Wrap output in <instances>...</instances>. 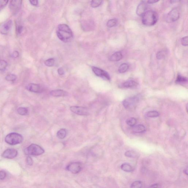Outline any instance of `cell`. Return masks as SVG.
Returning a JSON list of instances; mask_svg holds the SVG:
<instances>
[{"label": "cell", "instance_id": "ee69618b", "mask_svg": "<svg viewBox=\"0 0 188 188\" xmlns=\"http://www.w3.org/2000/svg\"><path fill=\"white\" fill-rule=\"evenodd\" d=\"M184 172L185 173V174L187 175L188 174V169L187 168V169H185L184 171Z\"/></svg>", "mask_w": 188, "mask_h": 188}, {"label": "cell", "instance_id": "ac0fdd59", "mask_svg": "<svg viewBox=\"0 0 188 188\" xmlns=\"http://www.w3.org/2000/svg\"><path fill=\"white\" fill-rule=\"evenodd\" d=\"M133 131L135 133H142L146 131V128L143 125H138L134 126Z\"/></svg>", "mask_w": 188, "mask_h": 188}, {"label": "cell", "instance_id": "2e32d148", "mask_svg": "<svg viewBox=\"0 0 188 188\" xmlns=\"http://www.w3.org/2000/svg\"><path fill=\"white\" fill-rule=\"evenodd\" d=\"M123 57V55L121 52L115 53L110 58V61L112 62H118L121 60Z\"/></svg>", "mask_w": 188, "mask_h": 188}, {"label": "cell", "instance_id": "603a6c76", "mask_svg": "<svg viewBox=\"0 0 188 188\" xmlns=\"http://www.w3.org/2000/svg\"><path fill=\"white\" fill-rule=\"evenodd\" d=\"M187 82V79L186 77L182 76L180 74L177 75L176 80V82L177 83H186Z\"/></svg>", "mask_w": 188, "mask_h": 188}, {"label": "cell", "instance_id": "74e56055", "mask_svg": "<svg viewBox=\"0 0 188 188\" xmlns=\"http://www.w3.org/2000/svg\"><path fill=\"white\" fill-rule=\"evenodd\" d=\"M23 30V27L22 26L20 25L18 26L16 29L17 31V33L18 35L20 34L22 32Z\"/></svg>", "mask_w": 188, "mask_h": 188}, {"label": "cell", "instance_id": "7402d4cb", "mask_svg": "<svg viewBox=\"0 0 188 188\" xmlns=\"http://www.w3.org/2000/svg\"><path fill=\"white\" fill-rule=\"evenodd\" d=\"M129 68L128 64L126 63H123L118 68V72L120 73H124L128 71Z\"/></svg>", "mask_w": 188, "mask_h": 188}, {"label": "cell", "instance_id": "d590c367", "mask_svg": "<svg viewBox=\"0 0 188 188\" xmlns=\"http://www.w3.org/2000/svg\"><path fill=\"white\" fill-rule=\"evenodd\" d=\"M6 171L4 170L0 171V180H3L6 178Z\"/></svg>", "mask_w": 188, "mask_h": 188}, {"label": "cell", "instance_id": "4dcf8cb0", "mask_svg": "<svg viewBox=\"0 0 188 188\" xmlns=\"http://www.w3.org/2000/svg\"><path fill=\"white\" fill-rule=\"evenodd\" d=\"M5 79L8 81H14L17 79V76L14 74H9L6 76Z\"/></svg>", "mask_w": 188, "mask_h": 188}, {"label": "cell", "instance_id": "3957f363", "mask_svg": "<svg viewBox=\"0 0 188 188\" xmlns=\"http://www.w3.org/2000/svg\"><path fill=\"white\" fill-rule=\"evenodd\" d=\"M24 152L28 156H38L44 154V150L39 145L32 144L25 148Z\"/></svg>", "mask_w": 188, "mask_h": 188}, {"label": "cell", "instance_id": "d6a6232c", "mask_svg": "<svg viewBox=\"0 0 188 188\" xmlns=\"http://www.w3.org/2000/svg\"><path fill=\"white\" fill-rule=\"evenodd\" d=\"M8 66L7 62L5 61L0 60V71H4Z\"/></svg>", "mask_w": 188, "mask_h": 188}, {"label": "cell", "instance_id": "b9f144b4", "mask_svg": "<svg viewBox=\"0 0 188 188\" xmlns=\"http://www.w3.org/2000/svg\"><path fill=\"white\" fill-rule=\"evenodd\" d=\"M19 55V53L17 51H14L11 54V56L13 58H17Z\"/></svg>", "mask_w": 188, "mask_h": 188}, {"label": "cell", "instance_id": "6da1fadb", "mask_svg": "<svg viewBox=\"0 0 188 188\" xmlns=\"http://www.w3.org/2000/svg\"><path fill=\"white\" fill-rule=\"evenodd\" d=\"M57 34L60 40L65 42H68L73 37L72 31L65 24H60L58 26Z\"/></svg>", "mask_w": 188, "mask_h": 188}, {"label": "cell", "instance_id": "52a82bcc", "mask_svg": "<svg viewBox=\"0 0 188 188\" xmlns=\"http://www.w3.org/2000/svg\"><path fill=\"white\" fill-rule=\"evenodd\" d=\"M71 111L74 113L82 116H87L89 114L88 108L86 107L82 106H73L70 108Z\"/></svg>", "mask_w": 188, "mask_h": 188}, {"label": "cell", "instance_id": "4316f807", "mask_svg": "<svg viewBox=\"0 0 188 188\" xmlns=\"http://www.w3.org/2000/svg\"><path fill=\"white\" fill-rule=\"evenodd\" d=\"M137 120L134 118H131L126 121V123L130 126H134L136 124Z\"/></svg>", "mask_w": 188, "mask_h": 188}, {"label": "cell", "instance_id": "1f68e13d", "mask_svg": "<svg viewBox=\"0 0 188 188\" xmlns=\"http://www.w3.org/2000/svg\"><path fill=\"white\" fill-rule=\"evenodd\" d=\"M54 59L53 58H50L46 60L44 62V64L47 67H52L54 63Z\"/></svg>", "mask_w": 188, "mask_h": 188}, {"label": "cell", "instance_id": "9a60e30c", "mask_svg": "<svg viewBox=\"0 0 188 188\" xmlns=\"http://www.w3.org/2000/svg\"><path fill=\"white\" fill-rule=\"evenodd\" d=\"M50 95L53 97H63L68 95V93L63 90L57 89L51 91Z\"/></svg>", "mask_w": 188, "mask_h": 188}, {"label": "cell", "instance_id": "d4e9b609", "mask_svg": "<svg viewBox=\"0 0 188 188\" xmlns=\"http://www.w3.org/2000/svg\"><path fill=\"white\" fill-rule=\"evenodd\" d=\"M118 20L116 19L110 20L107 22V26L109 28H112L116 26L117 24Z\"/></svg>", "mask_w": 188, "mask_h": 188}, {"label": "cell", "instance_id": "e0dca14e", "mask_svg": "<svg viewBox=\"0 0 188 188\" xmlns=\"http://www.w3.org/2000/svg\"><path fill=\"white\" fill-rule=\"evenodd\" d=\"M137 82L133 80H129L124 82L122 84V86L124 88H133L138 85Z\"/></svg>", "mask_w": 188, "mask_h": 188}, {"label": "cell", "instance_id": "f546056e", "mask_svg": "<svg viewBox=\"0 0 188 188\" xmlns=\"http://www.w3.org/2000/svg\"><path fill=\"white\" fill-rule=\"evenodd\" d=\"M102 1L99 0H94L92 1L91 2V6L92 7L95 8L99 7L101 5L102 3Z\"/></svg>", "mask_w": 188, "mask_h": 188}, {"label": "cell", "instance_id": "8d00e7d4", "mask_svg": "<svg viewBox=\"0 0 188 188\" xmlns=\"http://www.w3.org/2000/svg\"><path fill=\"white\" fill-rule=\"evenodd\" d=\"M26 162H27V164L29 165H32L33 164V161L32 158L30 156H28L27 159H26Z\"/></svg>", "mask_w": 188, "mask_h": 188}, {"label": "cell", "instance_id": "7c38bea8", "mask_svg": "<svg viewBox=\"0 0 188 188\" xmlns=\"http://www.w3.org/2000/svg\"><path fill=\"white\" fill-rule=\"evenodd\" d=\"M147 4L146 2L142 1L138 4L137 8L136 13L138 16H142L145 12H146L147 9Z\"/></svg>", "mask_w": 188, "mask_h": 188}, {"label": "cell", "instance_id": "8992f818", "mask_svg": "<svg viewBox=\"0 0 188 188\" xmlns=\"http://www.w3.org/2000/svg\"><path fill=\"white\" fill-rule=\"evenodd\" d=\"M67 170L74 174H78L82 169V165L80 162L70 163L66 167Z\"/></svg>", "mask_w": 188, "mask_h": 188}, {"label": "cell", "instance_id": "ffe728a7", "mask_svg": "<svg viewBox=\"0 0 188 188\" xmlns=\"http://www.w3.org/2000/svg\"><path fill=\"white\" fill-rule=\"evenodd\" d=\"M125 156L130 158H136L139 156L138 153L136 152L133 150H129L125 153Z\"/></svg>", "mask_w": 188, "mask_h": 188}, {"label": "cell", "instance_id": "f1b7e54d", "mask_svg": "<svg viewBox=\"0 0 188 188\" xmlns=\"http://www.w3.org/2000/svg\"><path fill=\"white\" fill-rule=\"evenodd\" d=\"M17 112L19 114L21 115H25L28 113V110L25 108H20L18 109Z\"/></svg>", "mask_w": 188, "mask_h": 188}, {"label": "cell", "instance_id": "4fadbf2b", "mask_svg": "<svg viewBox=\"0 0 188 188\" xmlns=\"http://www.w3.org/2000/svg\"><path fill=\"white\" fill-rule=\"evenodd\" d=\"M27 90L34 93H39L42 92V89L38 84L31 83L29 84L26 87Z\"/></svg>", "mask_w": 188, "mask_h": 188}, {"label": "cell", "instance_id": "30bf717a", "mask_svg": "<svg viewBox=\"0 0 188 188\" xmlns=\"http://www.w3.org/2000/svg\"><path fill=\"white\" fill-rule=\"evenodd\" d=\"M17 154V150L14 148H9L4 152L2 154V156L7 159H12L16 157Z\"/></svg>", "mask_w": 188, "mask_h": 188}, {"label": "cell", "instance_id": "836d02e7", "mask_svg": "<svg viewBox=\"0 0 188 188\" xmlns=\"http://www.w3.org/2000/svg\"><path fill=\"white\" fill-rule=\"evenodd\" d=\"M181 44L182 45L184 46H187L188 45V37L186 36L183 38L181 39Z\"/></svg>", "mask_w": 188, "mask_h": 188}, {"label": "cell", "instance_id": "60d3db41", "mask_svg": "<svg viewBox=\"0 0 188 188\" xmlns=\"http://www.w3.org/2000/svg\"><path fill=\"white\" fill-rule=\"evenodd\" d=\"M58 73L59 74V75H63L64 74V71L63 70V69L62 68H60L58 69L57 71Z\"/></svg>", "mask_w": 188, "mask_h": 188}, {"label": "cell", "instance_id": "5bb4252c", "mask_svg": "<svg viewBox=\"0 0 188 188\" xmlns=\"http://www.w3.org/2000/svg\"><path fill=\"white\" fill-rule=\"evenodd\" d=\"M12 21L9 20L6 22L2 27L0 32L3 35L7 34L12 26Z\"/></svg>", "mask_w": 188, "mask_h": 188}, {"label": "cell", "instance_id": "ba28073f", "mask_svg": "<svg viewBox=\"0 0 188 188\" xmlns=\"http://www.w3.org/2000/svg\"><path fill=\"white\" fill-rule=\"evenodd\" d=\"M180 14L176 8H174L168 13L166 17V21L168 23L175 22L179 18Z\"/></svg>", "mask_w": 188, "mask_h": 188}, {"label": "cell", "instance_id": "e575fe53", "mask_svg": "<svg viewBox=\"0 0 188 188\" xmlns=\"http://www.w3.org/2000/svg\"><path fill=\"white\" fill-rule=\"evenodd\" d=\"M8 1H0V11L8 4Z\"/></svg>", "mask_w": 188, "mask_h": 188}, {"label": "cell", "instance_id": "7bdbcfd3", "mask_svg": "<svg viewBox=\"0 0 188 188\" xmlns=\"http://www.w3.org/2000/svg\"><path fill=\"white\" fill-rule=\"evenodd\" d=\"M159 2V1H156V0H150L147 1V3L149 4H153Z\"/></svg>", "mask_w": 188, "mask_h": 188}, {"label": "cell", "instance_id": "8fae6325", "mask_svg": "<svg viewBox=\"0 0 188 188\" xmlns=\"http://www.w3.org/2000/svg\"><path fill=\"white\" fill-rule=\"evenodd\" d=\"M22 1H11L10 3V8L13 14H15L20 9Z\"/></svg>", "mask_w": 188, "mask_h": 188}, {"label": "cell", "instance_id": "cb8c5ba5", "mask_svg": "<svg viewBox=\"0 0 188 188\" xmlns=\"http://www.w3.org/2000/svg\"><path fill=\"white\" fill-rule=\"evenodd\" d=\"M146 116L149 118H156L159 116V113L156 111H149L147 113Z\"/></svg>", "mask_w": 188, "mask_h": 188}, {"label": "cell", "instance_id": "ab89813d", "mask_svg": "<svg viewBox=\"0 0 188 188\" xmlns=\"http://www.w3.org/2000/svg\"><path fill=\"white\" fill-rule=\"evenodd\" d=\"M29 2L32 5L34 6H37L38 4V1H37V0H34V1H29Z\"/></svg>", "mask_w": 188, "mask_h": 188}, {"label": "cell", "instance_id": "83f0119b", "mask_svg": "<svg viewBox=\"0 0 188 188\" xmlns=\"http://www.w3.org/2000/svg\"><path fill=\"white\" fill-rule=\"evenodd\" d=\"M166 52L164 50H161L158 52L156 54V58L158 60H161L165 58V56Z\"/></svg>", "mask_w": 188, "mask_h": 188}, {"label": "cell", "instance_id": "277c9868", "mask_svg": "<svg viewBox=\"0 0 188 188\" xmlns=\"http://www.w3.org/2000/svg\"><path fill=\"white\" fill-rule=\"evenodd\" d=\"M23 141L22 135L17 133H9L6 136L5 141L8 144L15 145L20 144Z\"/></svg>", "mask_w": 188, "mask_h": 188}, {"label": "cell", "instance_id": "44dd1931", "mask_svg": "<svg viewBox=\"0 0 188 188\" xmlns=\"http://www.w3.org/2000/svg\"><path fill=\"white\" fill-rule=\"evenodd\" d=\"M67 135V131L65 129H62L57 132V136L60 139H64Z\"/></svg>", "mask_w": 188, "mask_h": 188}, {"label": "cell", "instance_id": "484cf974", "mask_svg": "<svg viewBox=\"0 0 188 188\" xmlns=\"http://www.w3.org/2000/svg\"><path fill=\"white\" fill-rule=\"evenodd\" d=\"M143 186V183L141 181H136L132 183L130 188H141Z\"/></svg>", "mask_w": 188, "mask_h": 188}, {"label": "cell", "instance_id": "5b68a950", "mask_svg": "<svg viewBox=\"0 0 188 188\" xmlns=\"http://www.w3.org/2000/svg\"><path fill=\"white\" fill-rule=\"evenodd\" d=\"M139 97L137 96L125 99L123 102V106L127 109H131L135 108L139 102Z\"/></svg>", "mask_w": 188, "mask_h": 188}, {"label": "cell", "instance_id": "f35d334b", "mask_svg": "<svg viewBox=\"0 0 188 188\" xmlns=\"http://www.w3.org/2000/svg\"><path fill=\"white\" fill-rule=\"evenodd\" d=\"M149 188H161V186L159 184L156 183L151 185Z\"/></svg>", "mask_w": 188, "mask_h": 188}, {"label": "cell", "instance_id": "d6986e66", "mask_svg": "<svg viewBox=\"0 0 188 188\" xmlns=\"http://www.w3.org/2000/svg\"><path fill=\"white\" fill-rule=\"evenodd\" d=\"M121 168L122 170L127 172H131L133 171L132 166L128 163H124L122 164Z\"/></svg>", "mask_w": 188, "mask_h": 188}, {"label": "cell", "instance_id": "7a4b0ae2", "mask_svg": "<svg viewBox=\"0 0 188 188\" xmlns=\"http://www.w3.org/2000/svg\"><path fill=\"white\" fill-rule=\"evenodd\" d=\"M142 17V22L143 25L146 26H154L157 23L158 20L157 13L153 10L146 11Z\"/></svg>", "mask_w": 188, "mask_h": 188}, {"label": "cell", "instance_id": "9c48e42d", "mask_svg": "<svg viewBox=\"0 0 188 188\" xmlns=\"http://www.w3.org/2000/svg\"><path fill=\"white\" fill-rule=\"evenodd\" d=\"M92 68L94 74L97 76L101 77L105 80H110V76L108 72L102 70L99 68L96 67H92Z\"/></svg>", "mask_w": 188, "mask_h": 188}]
</instances>
